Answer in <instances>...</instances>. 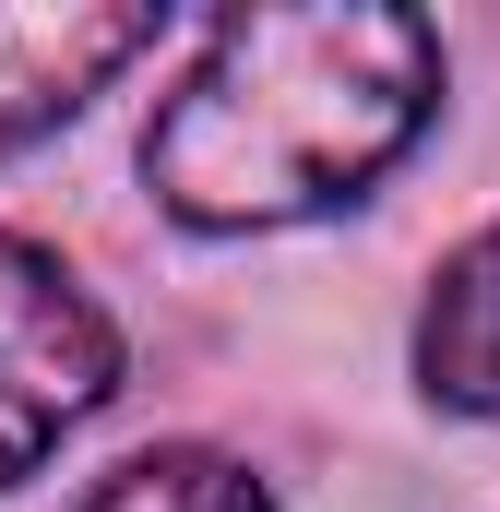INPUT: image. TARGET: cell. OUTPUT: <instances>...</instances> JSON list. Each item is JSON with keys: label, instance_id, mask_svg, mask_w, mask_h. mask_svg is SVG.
I'll list each match as a JSON object with an SVG mask.
<instances>
[{"label": "cell", "instance_id": "obj_1", "mask_svg": "<svg viewBox=\"0 0 500 512\" xmlns=\"http://www.w3.org/2000/svg\"><path fill=\"white\" fill-rule=\"evenodd\" d=\"M441 108V36L381 0H298L203 36L143 131V179L179 227H298L358 203Z\"/></svg>", "mask_w": 500, "mask_h": 512}, {"label": "cell", "instance_id": "obj_4", "mask_svg": "<svg viewBox=\"0 0 500 512\" xmlns=\"http://www.w3.org/2000/svg\"><path fill=\"white\" fill-rule=\"evenodd\" d=\"M417 382L465 417H500V227H477L441 262V286L417 310Z\"/></svg>", "mask_w": 500, "mask_h": 512}, {"label": "cell", "instance_id": "obj_3", "mask_svg": "<svg viewBox=\"0 0 500 512\" xmlns=\"http://www.w3.org/2000/svg\"><path fill=\"white\" fill-rule=\"evenodd\" d=\"M167 36V12H84V0H0V155L60 131L120 60Z\"/></svg>", "mask_w": 500, "mask_h": 512}, {"label": "cell", "instance_id": "obj_5", "mask_svg": "<svg viewBox=\"0 0 500 512\" xmlns=\"http://www.w3.org/2000/svg\"><path fill=\"white\" fill-rule=\"evenodd\" d=\"M84 512H274L262 501V477L250 465H227V453H131L120 477H96V501Z\"/></svg>", "mask_w": 500, "mask_h": 512}, {"label": "cell", "instance_id": "obj_2", "mask_svg": "<svg viewBox=\"0 0 500 512\" xmlns=\"http://www.w3.org/2000/svg\"><path fill=\"white\" fill-rule=\"evenodd\" d=\"M120 382V334L108 310L36 251L0 227V489L36 477L60 453V429H84Z\"/></svg>", "mask_w": 500, "mask_h": 512}]
</instances>
